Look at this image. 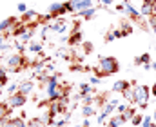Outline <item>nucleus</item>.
I'll use <instances>...</instances> for the list:
<instances>
[{"instance_id":"f257e3e1","label":"nucleus","mask_w":156,"mask_h":127,"mask_svg":"<svg viewBox=\"0 0 156 127\" xmlns=\"http://www.w3.org/2000/svg\"><path fill=\"white\" fill-rule=\"evenodd\" d=\"M120 71V64L115 56H102L98 60V65L94 67V75L98 78H105V76H111V75H116Z\"/></svg>"},{"instance_id":"f03ea898","label":"nucleus","mask_w":156,"mask_h":127,"mask_svg":"<svg viewBox=\"0 0 156 127\" xmlns=\"http://www.w3.org/2000/svg\"><path fill=\"white\" fill-rule=\"evenodd\" d=\"M2 65L7 69V73H20L22 69H26L27 65H31L27 62V58L22 55V53H13V55H7L2 62Z\"/></svg>"},{"instance_id":"7ed1b4c3","label":"nucleus","mask_w":156,"mask_h":127,"mask_svg":"<svg viewBox=\"0 0 156 127\" xmlns=\"http://www.w3.org/2000/svg\"><path fill=\"white\" fill-rule=\"evenodd\" d=\"M149 98H151V87L138 84L134 87V105L140 109H145L149 105Z\"/></svg>"},{"instance_id":"20e7f679","label":"nucleus","mask_w":156,"mask_h":127,"mask_svg":"<svg viewBox=\"0 0 156 127\" xmlns=\"http://www.w3.org/2000/svg\"><path fill=\"white\" fill-rule=\"evenodd\" d=\"M5 104H7L9 109H18V107H24L27 104V96H24L22 93H15V94H9L7 96Z\"/></svg>"},{"instance_id":"39448f33","label":"nucleus","mask_w":156,"mask_h":127,"mask_svg":"<svg viewBox=\"0 0 156 127\" xmlns=\"http://www.w3.org/2000/svg\"><path fill=\"white\" fill-rule=\"evenodd\" d=\"M116 107H118V100H109V102L104 105V109H102V113H100V116H98L96 124H105L107 116H109L113 111H116Z\"/></svg>"},{"instance_id":"423d86ee","label":"nucleus","mask_w":156,"mask_h":127,"mask_svg":"<svg viewBox=\"0 0 156 127\" xmlns=\"http://www.w3.org/2000/svg\"><path fill=\"white\" fill-rule=\"evenodd\" d=\"M93 7V0H71V9L73 13H82L85 9Z\"/></svg>"},{"instance_id":"0eeeda50","label":"nucleus","mask_w":156,"mask_h":127,"mask_svg":"<svg viewBox=\"0 0 156 127\" xmlns=\"http://www.w3.org/2000/svg\"><path fill=\"white\" fill-rule=\"evenodd\" d=\"M66 7H64V2H53L49 5V15H53V18H62V15H66Z\"/></svg>"},{"instance_id":"6e6552de","label":"nucleus","mask_w":156,"mask_h":127,"mask_svg":"<svg viewBox=\"0 0 156 127\" xmlns=\"http://www.w3.org/2000/svg\"><path fill=\"white\" fill-rule=\"evenodd\" d=\"M35 91V82L33 80H22L18 84V93H22L24 96H29Z\"/></svg>"},{"instance_id":"1a4fd4ad","label":"nucleus","mask_w":156,"mask_h":127,"mask_svg":"<svg viewBox=\"0 0 156 127\" xmlns=\"http://www.w3.org/2000/svg\"><path fill=\"white\" fill-rule=\"evenodd\" d=\"M123 11H125V15H127L131 20H138V18L142 16V15H140V11H138V9H134V7L131 5V2H129V0H125V2H123Z\"/></svg>"},{"instance_id":"9d476101","label":"nucleus","mask_w":156,"mask_h":127,"mask_svg":"<svg viewBox=\"0 0 156 127\" xmlns=\"http://www.w3.org/2000/svg\"><path fill=\"white\" fill-rule=\"evenodd\" d=\"M49 27H51V31H55V33H64L66 27H67V20H66V18H56V20L51 22Z\"/></svg>"},{"instance_id":"9b49d317","label":"nucleus","mask_w":156,"mask_h":127,"mask_svg":"<svg viewBox=\"0 0 156 127\" xmlns=\"http://www.w3.org/2000/svg\"><path fill=\"white\" fill-rule=\"evenodd\" d=\"M140 15H142V16H147V18L153 16V0H144V2H142V5H140Z\"/></svg>"},{"instance_id":"f8f14e48","label":"nucleus","mask_w":156,"mask_h":127,"mask_svg":"<svg viewBox=\"0 0 156 127\" xmlns=\"http://www.w3.org/2000/svg\"><path fill=\"white\" fill-rule=\"evenodd\" d=\"M129 87H133L129 80H116L113 87H111V91H115V93H123V91H127Z\"/></svg>"},{"instance_id":"ddd939ff","label":"nucleus","mask_w":156,"mask_h":127,"mask_svg":"<svg viewBox=\"0 0 156 127\" xmlns=\"http://www.w3.org/2000/svg\"><path fill=\"white\" fill-rule=\"evenodd\" d=\"M125 124V120H123V115H115V116H111V120L107 122V127H120Z\"/></svg>"},{"instance_id":"4468645a","label":"nucleus","mask_w":156,"mask_h":127,"mask_svg":"<svg viewBox=\"0 0 156 127\" xmlns=\"http://www.w3.org/2000/svg\"><path fill=\"white\" fill-rule=\"evenodd\" d=\"M147 64H151V55L149 53H144V55L134 58V65H147Z\"/></svg>"},{"instance_id":"2eb2a0df","label":"nucleus","mask_w":156,"mask_h":127,"mask_svg":"<svg viewBox=\"0 0 156 127\" xmlns=\"http://www.w3.org/2000/svg\"><path fill=\"white\" fill-rule=\"evenodd\" d=\"M80 113H82V116H83V118H89V116L96 115V107H94V105H82Z\"/></svg>"},{"instance_id":"dca6fc26","label":"nucleus","mask_w":156,"mask_h":127,"mask_svg":"<svg viewBox=\"0 0 156 127\" xmlns=\"http://www.w3.org/2000/svg\"><path fill=\"white\" fill-rule=\"evenodd\" d=\"M78 16H80V18H83V20H93V18L96 16V9H94V7H91V9H85V11L78 13Z\"/></svg>"},{"instance_id":"f3484780","label":"nucleus","mask_w":156,"mask_h":127,"mask_svg":"<svg viewBox=\"0 0 156 127\" xmlns=\"http://www.w3.org/2000/svg\"><path fill=\"white\" fill-rule=\"evenodd\" d=\"M136 115H138V113H136V107L129 105V109H127V111L123 113V120H125V124H127V122H131V120H133V118H134Z\"/></svg>"},{"instance_id":"a211bd4d","label":"nucleus","mask_w":156,"mask_h":127,"mask_svg":"<svg viewBox=\"0 0 156 127\" xmlns=\"http://www.w3.org/2000/svg\"><path fill=\"white\" fill-rule=\"evenodd\" d=\"M120 31H122V37H129L131 33H133V26L129 24V22H122V27H120Z\"/></svg>"},{"instance_id":"6ab92c4d","label":"nucleus","mask_w":156,"mask_h":127,"mask_svg":"<svg viewBox=\"0 0 156 127\" xmlns=\"http://www.w3.org/2000/svg\"><path fill=\"white\" fill-rule=\"evenodd\" d=\"M93 93H96V89H93L91 84H80V94L82 96L83 94H93Z\"/></svg>"},{"instance_id":"aec40b11","label":"nucleus","mask_w":156,"mask_h":127,"mask_svg":"<svg viewBox=\"0 0 156 127\" xmlns=\"http://www.w3.org/2000/svg\"><path fill=\"white\" fill-rule=\"evenodd\" d=\"M80 40H82V31H78V27H76V29H75V35H73L71 38H67V44H69V45H76Z\"/></svg>"},{"instance_id":"412c9836","label":"nucleus","mask_w":156,"mask_h":127,"mask_svg":"<svg viewBox=\"0 0 156 127\" xmlns=\"http://www.w3.org/2000/svg\"><path fill=\"white\" fill-rule=\"evenodd\" d=\"M5 116H11V109L7 107L5 102H0V120L5 118Z\"/></svg>"},{"instance_id":"4be33fe9","label":"nucleus","mask_w":156,"mask_h":127,"mask_svg":"<svg viewBox=\"0 0 156 127\" xmlns=\"http://www.w3.org/2000/svg\"><path fill=\"white\" fill-rule=\"evenodd\" d=\"M116 38H122V31H120V29H115L113 33H107V35H105V42H113V40H116Z\"/></svg>"},{"instance_id":"5701e85b","label":"nucleus","mask_w":156,"mask_h":127,"mask_svg":"<svg viewBox=\"0 0 156 127\" xmlns=\"http://www.w3.org/2000/svg\"><path fill=\"white\" fill-rule=\"evenodd\" d=\"M122 96H123L125 100H129L131 104H134V87H129L127 91H123V93H122Z\"/></svg>"},{"instance_id":"b1692460","label":"nucleus","mask_w":156,"mask_h":127,"mask_svg":"<svg viewBox=\"0 0 156 127\" xmlns=\"http://www.w3.org/2000/svg\"><path fill=\"white\" fill-rule=\"evenodd\" d=\"M11 122H13V125L15 127H27L26 120H24L22 116H11Z\"/></svg>"},{"instance_id":"393cba45","label":"nucleus","mask_w":156,"mask_h":127,"mask_svg":"<svg viewBox=\"0 0 156 127\" xmlns=\"http://www.w3.org/2000/svg\"><path fill=\"white\" fill-rule=\"evenodd\" d=\"M29 51H33V53H42V42H31L29 44Z\"/></svg>"},{"instance_id":"a878e982","label":"nucleus","mask_w":156,"mask_h":127,"mask_svg":"<svg viewBox=\"0 0 156 127\" xmlns=\"http://www.w3.org/2000/svg\"><path fill=\"white\" fill-rule=\"evenodd\" d=\"M142 122H144V115H136V116L131 120V124L134 127H142Z\"/></svg>"},{"instance_id":"bb28decb","label":"nucleus","mask_w":156,"mask_h":127,"mask_svg":"<svg viewBox=\"0 0 156 127\" xmlns=\"http://www.w3.org/2000/svg\"><path fill=\"white\" fill-rule=\"evenodd\" d=\"M153 124H154L153 116H144V122H142V127H153Z\"/></svg>"},{"instance_id":"cd10ccee","label":"nucleus","mask_w":156,"mask_h":127,"mask_svg":"<svg viewBox=\"0 0 156 127\" xmlns=\"http://www.w3.org/2000/svg\"><path fill=\"white\" fill-rule=\"evenodd\" d=\"M127 109H129V104H118V107H116L118 115H123V113H125Z\"/></svg>"},{"instance_id":"c85d7f7f","label":"nucleus","mask_w":156,"mask_h":127,"mask_svg":"<svg viewBox=\"0 0 156 127\" xmlns=\"http://www.w3.org/2000/svg\"><path fill=\"white\" fill-rule=\"evenodd\" d=\"M149 20V27H151V31L156 35V16H151V18H147Z\"/></svg>"},{"instance_id":"c756f323","label":"nucleus","mask_w":156,"mask_h":127,"mask_svg":"<svg viewBox=\"0 0 156 127\" xmlns=\"http://www.w3.org/2000/svg\"><path fill=\"white\" fill-rule=\"evenodd\" d=\"M16 9H18V13H22V15L29 11V9H27V5H26V2H20V4L16 5Z\"/></svg>"},{"instance_id":"7c9ffc66","label":"nucleus","mask_w":156,"mask_h":127,"mask_svg":"<svg viewBox=\"0 0 156 127\" xmlns=\"http://www.w3.org/2000/svg\"><path fill=\"white\" fill-rule=\"evenodd\" d=\"M91 51H93V44H91V42H85V44H83V53H85V55H89Z\"/></svg>"},{"instance_id":"2f4dec72","label":"nucleus","mask_w":156,"mask_h":127,"mask_svg":"<svg viewBox=\"0 0 156 127\" xmlns=\"http://www.w3.org/2000/svg\"><path fill=\"white\" fill-rule=\"evenodd\" d=\"M100 80H102V78H98V76H91V78H89V84L91 85H98L100 84Z\"/></svg>"},{"instance_id":"473e14b6","label":"nucleus","mask_w":156,"mask_h":127,"mask_svg":"<svg viewBox=\"0 0 156 127\" xmlns=\"http://www.w3.org/2000/svg\"><path fill=\"white\" fill-rule=\"evenodd\" d=\"M9 47H11L9 44H7V42H4V44H2V45H0V53H4V51H7Z\"/></svg>"},{"instance_id":"72a5a7b5","label":"nucleus","mask_w":156,"mask_h":127,"mask_svg":"<svg viewBox=\"0 0 156 127\" xmlns=\"http://www.w3.org/2000/svg\"><path fill=\"white\" fill-rule=\"evenodd\" d=\"M151 94H153V96H156V82L151 85Z\"/></svg>"},{"instance_id":"f704fd0d","label":"nucleus","mask_w":156,"mask_h":127,"mask_svg":"<svg viewBox=\"0 0 156 127\" xmlns=\"http://www.w3.org/2000/svg\"><path fill=\"white\" fill-rule=\"evenodd\" d=\"M153 16H156V0H153Z\"/></svg>"},{"instance_id":"c9c22d12","label":"nucleus","mask_w":156,"mask_h":127,"mask_svg":"<svg viewBox=\"0 0 156 127\" xmlns=\"http://www.w3.org/2000/svg\"><path fill=\"white\" fill-rule=\"evenodd\" d=\"M102 2H104L105 5H109V4H111V2H115V0H102Z\"/></svg>"},{"instance_id":"e433bc0d","label":"nucleus","mask_w":156,"mask_h":127,"mask_svg":"<svg viewBox=\"0 0 156 127\" xmlns=\"http://www.w3.org/2000/svg\"><path fill=\"white\" fill-rule=\"evenodd\" d=\"M153 120H154V124H156V111H154V115H153Z\"/></svg>"},{"instance_id":"4c0bfd02","label":"nucleus","mask_w":156,"mask_h":127,"mask_svg":"<svg viewBox=\"0 0 156 127\" xmlns=\"http://www.w3.org/2000/svg\"><path fill=\"white\" fill-rule=\"evenodd\" d=\"M75 127H82V125H75Z\"/></svg>"}]
</instances>
